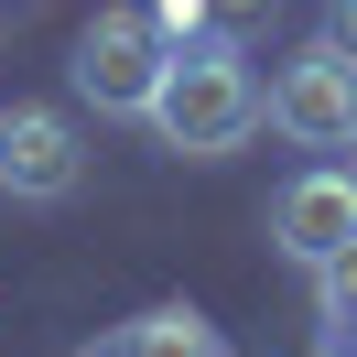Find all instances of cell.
I'll return each instance as SVG.
<instances>
[{"instance_id": "obj_1", "label": "cell", "mask_w": 357, "mask_h": 357, "mask_svg": "<svg viewBox=\"0 0 357 357\" xmlns=\"http://www.w3.org/2000/svg\"><path fill=\"white\" fill-rule=\"evenodd\" d=\"M260 119H271V98H260V76H249V54L227 44V33L174 44V66H162V87H152V141L162 152L217 162V152H238Z\"/></svg>"}, {"instance_id": "obj_2", "label": "cell", "mask_w": 357, "mask_h": 357, "mask_svg": "<svg viewBox=\"0 0 357 357\" xmlns=\"http://www.w3.org/2000/svg\"><path fill=\"white\" fill-rule=\"evenodd\" d=\"M162 66H174V44H162L152 11H98V22L76 33V98H87L98 119H152Z\"/></svg>"}, {"instance_id": "obj_3", "label": "cell", "mask_w": 357, "mask_h": 357, "mask_svg": "<svg viewBox=\"0 0 357 357\" xmlns=\"http://www.w3.org/2000/svg\"><path fill=\"white\" fill-rule=\"evenodd\" d=\"M271 130L303 141V152H357V54H335L325 33L282 54L271 76Z\"/></svg>"}, {"instance_id": "obj_4", "label": "cell", "mask_w": 357, "mask_h": 357, "mask_svg": "<svg viewBox=\"0 0 357 357\" xmlns=\"http://www.w3.org/2000/svg\"><path fill=\"white\" fill-rule=\"evenodd\" d=\"M76 174H87V141H76L66 109H0V195H22V206H66Z\"/></svg>"}, {"instance_id": "obj_5", "label": "cell", "mask_w": 357, "mask_h": 357, "mask_svg": "<svg viewBox=\"0 0 357 357\" xmlns=\"http://www.w3.org/2000/svg\"><path fill=\"white\" fill-rule=\"evenodd\" d=\"M271 249L303 271H325L335 249H357V174L347 162H314V174L282 184V206H271Z\"/></svg>"}, {"instance_id": "obj_6", "label": "cell", "mask_w": 357, "mask_h": 357, "mask_svg": "<svg viewBox=\"0 0 357 357\" xmlns=\"http://www.w3.org/2000/svg\"><path fill=\"white\" fill-rule=\"evenodd\" d=\"M109 357H227V335L206 325L195 303H152V314H130V325L109 335Z\"/></svg>"}, {"instance_id": "obj_7", "label": "cell", "mask_w": 357, "mask_h": 357, "mask_svg": "<svg viewBox=\"0 0 357 357\" xmlns=\"http://www.w3.org/2000/svg\"><path fill=\"white\" fill-rule=\"evenodd\" d=\"M314 357H357V249L314 271Z\"/></svg>"}, {"instance_id": "obj_8", "label": "cell", "mask_w": 357, "mask_h": 357, "mask_svg": "<svg viewBox=\"0 0 357 357\" xmlns=\"http://www.w3.org/2000/svg\"><path fill=\"white\" fill-rule=\"evenodd\" d=\"M325 44H335V54H357V0H325Z\"/></svg>"}, {"instance_id": "obj_9", "label": "cell", "mask_w": 357, "mask_h": 357, "mask_svg": "<svg viewBox=\"0 0 357 357\" xmlns=\"http://www.w3.org/2000/svg\"><path fill=\"white\" fill-rule=\"evenodd\" d=\"M206 11H217V33H238V22H260L271 0H206Z\"/></svg>"}]
</instances>
